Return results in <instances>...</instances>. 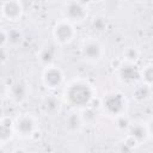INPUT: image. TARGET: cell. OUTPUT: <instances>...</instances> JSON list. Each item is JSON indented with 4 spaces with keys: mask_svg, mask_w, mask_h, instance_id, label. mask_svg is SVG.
Segmentation results:
<instances>
[{
    "mask_svg": "<svg viewBox=\"0 0 153 153\" xmlns=\"http://www.w3.org/2000/svg\"><path fill=\"white\" fill-rule=\"evenodd\" d=\"M96 97L97 91L94 85L86 78L76 76L65 82L61 100L73 109L84 110L91 106Z\"/></svg>",
    "mask_w": 153,
    "mask_h": 153,
    "instance_id": "obj_1",
    "label": "cell"
},
{
    "mask_svg": "<svg viewBox=\"0 0 153 153\" xmlns=\"http://www.w3.org/2000/svg\"><path fill=\"white\" fill-rule=\"evenodd\" d=\"M129 108L127 96L121 91H109L99 98V109L110 118L126 115Z\"/></svg>",
    "mask_w": 153,
    "mask_h": 153,
    "instance_id": "obj_2",
    "label": "cell"
},
{
    "mask_svg": "<svg viewBox=\"0 0 153 153\" xmlns=\"http://www.w3.org/2000/svg\"><path fill=\"white\" fill-rule=\"evenodd\" d=\"M105 53H106V49L104 44L96 36H88L81 41L80 56L85 62L90 65H97L102 61Z\"/></svg>",
    "mask_w": 153,
    "mask_h": 153,
    "instance_id": "obj_3",
    "label": "cell"
},
{
    "mask_svg": "<svg viewBox=\"0 0 153 153\" xmlns=\"http://www.w3.org/2000/svg\"><path fill=\"white\" fill-rule=\"evenodd\" d=\"M78 35L76 27L73 23L65 18L57 19L51 27V37L57 47H65L71 44Z\"/></svg>",
    "mask_w": 153,
    "mask_h": 153,
    "instance_id": "obj_4",
    "label": "cell"
},
{
    "mask_svg": "<svg viewBox=\"0 0 153 153\" xmlns=\"http://www.w3.org/2000/svg\"><path fill=\"white\" fill-rule=\"evenodd\" d=\"M37 129H39L38 120L32 114L25 112V114L18 115L16 118H13L14 135H17L20 139H31L32 134Z\"/></svg>",
    "mask_w": 153,
    "mask_h": 153,
    "instance_id": "obj_5",
    "label": "cell"
},
{
    "mask_svg": "<svg viewBox=\"0 0 153 153\" xmlns=\"http://www.w3.org/2000/svg\"><path fill=\"white\" fill-rule=\"evenodd\" d=\"M41 80L43 86L49 91H56L62 87L66 82V76L63 71L57 65L44 66L41 73Z\"/></svg>",
    "mask_w": 153,
    "mask_h": 153,
    "instance_id": "obj_6",
    "label": "cell"
},
{
    "mask_svg": "<svg viewBox=\"0 0 153 153\" xmlns=\"http://www.w3.org/2000/svg\"><path fill=\"white\" fill-rule=\"evenodd\" d=\"M88 6L82 1H66L62 4V18L73 23H82L88 17Z\"/></svg>",
    "mask_w": 153,
    "mask_h": 153,
    "instance_id": "obj_7",
    "label": "cell"
},
{
    "mask_svg": "<svg viewBox=\"0 0 153 153\" xmlns=\"http://www.w3.org/2000/svg\"><path fill=\"white\" fill-rule=\"evenodd\" d=\"M6 94L14 105H22L31 96V85L25 79H17L7 86Z\"/></svg>",
    "mask_w": 153,
    "mask_h": 153,
    "instance_id": "obj_8",
    "label": "cell"
},
{
    "mask_svg": "<svg viewBox=\"0 0 153 153\" xmlns=\"http://www.w3.org/2000/svg\"><path fill=\"white\" fill-rule=\"evenodd\" d=\"M115 69L118 81L124 85H136V82L140 80V67L136 63H129L121 60L120 65Z\"/></svg>",
    "mask_w": 153,
    "mask_h": 153,
    "instance_id": "obj_9",
    "label": "cell"
},
{
    "mask_svg": "<svg viewBox=\"0 0 153 153\" xmlns=\"http://www.w3.org/2000/svg\"><path fill=\"white\" fill-rule=\"evenodd\" d=\"M0 14L5 20L10 23H17L24 14V5L18 0L4 1L0 5Z\"/></svg>",
    "mask_w": 153,
    "mask_h": 153,
    "instance_id": "obj_10",
    "label": "cell"
},
{
    "mask_svg": "<svg viewBox=\"0 0 153 153\" xmlns=\"http://www.w3.org/2000/svg\"><path fill=\"white\" fill-rule=\"evenodd\" d=\"M127 136L131 137L137 145L147 141L151 137V124L149 122H135L129 126Z\"/></svg>",
    "mask_w": 153,
    "mask_h": 153,
    "instance_id": "obj_11",
    "label": "cell"
},
{
    "mask_svg": "<svg viewBox=\"0 0 153 153\" xmlns=\"http://www.w3.org/2000/svg\"><path fill=\"white\" fill-rule=\"evenodd\" d=\"M62 104L61 98L54 94H48L42 98L39 103V111L45 116H55L61 112Z\"/></svg>",
    "mask_w": 153,
    "mask_h": 153,
    "instance_id": "obj_12",
    "label": "cell"
},
{
    "mask_svg": "<svg viewBox=\"0 0 153 153\" xmlns=\"http://www.w3.org/2000/svg\"><path fill=\"white\" fill-rule=\"evenodd\" d=\"M14 136L13 118L10 116H2L0 118V145H6Z\"/></svg>",
    "mask_w": 153,
    "mask_h": 153,
    "instance_id": "obj_13",
    "label": "cell"
},
{
    "mask_svg": "<svg viewBox=\"0 0 153 153\" xmlns=\"http://www.w3.org/2000/svg\"><path fill=\"white\" fill-rule=\"evenodd\" d=\"M56 44H49V43H45L41 47L38 54H37V57L38 60L41 61V63L44 66H49V65H54V60L56 57Z\"/></svg>",
    "mask_w": 153,
    "mask_h": 153,
    "instance_id": "obj_14",
    "label": "cell"
},
{
    "mask_svg": "<svg viewBox=\"0 0 153 153\" xmlns=\"http://www.w3.org/2000/svg\"><path fill=\"white\" fill-rule=\"evenodd\" d=\"M82 127H84V123H82L80 112L73 111V112H71V114L66 117V120H65V128H66V130H67L68 133H71V134L79 133Z\"/></svg>",
    "mask_w": 153,
    "mask_h": 153,
    "instance_id": "obj_15",
    "label": "cell"
},
{
    "mask_svg": "<svg viewBox=\"0 0 153 153\" xmlns=\"http://www.w3.org/2000/svg\"><path fill=\"white\" fill-rule=\"evenodd\" d=\"M24 39V33L19 27H11L7 30V47L17 48Z\"/></svg>",
    "mask_w": 153,
    "mask_h": 153,
    "instance_id": "obj_16",
    "label": "cell"
},
{
    "mask_svg": "<svg viewBox=\"0 0 153 153\" xmlns=\"http://www.w3.org/2000/svg\"><path fill=\"white\" fill-rule=\"evenodd\" d=\"M152 94V87L147 86V85H136V87L134 88L133 96L137 102H146L151 98Z\"/></svg>",
    "mask_w": 153,
    "mask_h": 153,
    "instance_id": "obj_17",
    "label": "cell"
},
{
    "mask_svg": "<svg viewBox=\"0 0 153 153\" xmlns=\"http://www.w3.org/2000/svg\"><path fill=\"white\" fill-rule=\"evenodd\" d=\"M140 55H141V53L136 47L129 45V47L124 48V50H123L122 61L129 62V63H137V61L140 60Z\"/></svg>",
    "mask_w": 153,
    "mask_h": 153,
    "instance_id": "obj_18",
    "label": "cell"
},
{
    "mask_svg": "<svg viewBox=\"0 0 153 153\" xmlns=\"http://www.w3.org/2000/svg\"><path fill=\"white\" fill-rule=\"evenodd\" d=\"M92 30L97 33H103L108 30V19L103 16H94L92 19H91V23H90Z\"/></svg>",
    "mask_w": 153,
    "mask_h": 153,
    "instance_id": "obj_19",
    "label": "cell"
},
{
    "mask_svg": "<svg viewBox=\"0 0 153 153\" xmlns=\"http://www.w3.org/2000/svg\"><path fill=\"white\" fill-rule=\"evenodd\" d=\"M140 80L142 81L143 85L152 87V84H153V66H152V63H146V65H143L142 68H140Z\"/></svg>",
    "mask_w": 153,
    "mask_h": 153,
    "instance_id": "obj_20",
    "label": "cell"
},
{
    "mask_svg": "<svg viewBox=\"0 0 153 153\" xmlns=\"http://www.w3.org/2000/svg\"><path fill=\"white\" fill-rule=\"evenodd\" d=\"M115 121H116V126H117V128L118 129H121V130H128V128H129V126L131 124V121H130V118L127 116V114L126 115H122V116H120V117H117V118H115Z\"/></svg>",
    "mask_w": 153,
    "mask_h": 153,
    "instance_id": "obj_21",
    "label": "cell"
},
{
    "mask_svg": "<svg viewBox=\"0 0 153 153\" xmlns=\"http://www.w3.org/2000/svg\"><path fill=\"white\" fill-rule=\"evenodd\" d=\"M10 60V49L7 47H0V66H4Z\"/></svg>",
    "mask_w": 153,
    "mask_h": 153,
    "instance_id": "obj_22",
    "label": "cell"
},
{
    "mask_svg": "<svg viewBox=\"0 0 153 153\" xmlns=\"http://www.w3.org/2000/svg\"><path fill=\"white\" fill-rule=\"evenodd\" d=\"M0 47H7V30L0 27Z\"/></svg>",
    "mask_w": 153,
    "mask_h": 153,
    "instance_id": "obj_23",
    "label": "cell"
},
{
    "mask_svg": "<svg viewBox=\"0 0 153 153\" xmlns=\"http://www.w3.org/2000/svg\"><path fill=\"white\" fill-rule=\"evenodd\" d=\"M12 153H27V151L25 148H23V147H17V148H14L12 151Z\"/></svg>",
    "mask_w": 153,
    "mask_h": 153,
    "instance_id": "obj_24",
    "label": "cell"
},
{
    "mask_svg": "<svg viewBox=\"0 0 153 153\" xmlns=\"http://www.w3.org/2000/svg\"><path fill=\"white\" fill-rule=\"evenodd\" d=\"M0 153H6V152H5V151H4L2 148H0Z\"/></svg>",
    "mask_w": 153,
    "mask_h": 153,
    "instance_id": "obj_25",
    "label": "cell"
},
{
    "mask_svg": "<svg viewBox=\"0 0 153 153\" xmlns=\"http://www.w3.org/2000/svg\"><path fill=\"white\" fill-rule=\"evenodd\" d=\"M27 153H36V152H27Z\"/></svg>",
    "mask_w": 153,
    "mask_h": 153,
    "instance_id": "obj_26",
    "label": "cell"
}]
</instances>
